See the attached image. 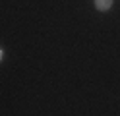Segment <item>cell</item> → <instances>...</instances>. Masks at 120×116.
Instances as JSON below:
<instances>
[{"label":"cell","mask_w":120,"mask_h":116,"mask_svg":"<svg viewBox=\"0 0 120 116\" xmlns=\"http://www.w3.org/2000/svg\"><path fill=\"white\" fill-rule=\"evenodd\" d=\"M110 6H112V0H95V8H97L99 12L110 10Z\"/></svg>","instance_id":"obj_1"},{"label":"cell","mask_w":120,"mask_h":116,"mask_svg":"<svg viewBox=\"0 0 120 116\" xmlns=\"http://www.w3.org/2000/svg\"><path fill=\"white\" fill-rule=\"evenodd\" d=\"M2 58H4V50L0 49V62H2Z\"/></svg>","instance_id":"obj_2"}]
</instances>
